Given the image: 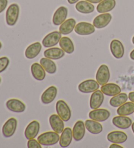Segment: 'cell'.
<instances>
[{"mask_svg":"<svg viewBox=\"0 0 134 148\" xmlns=\"http://www.w3.org/2000/svg\"><path fill=\"white\" fill-rule=\"evenodd\" d=\"M60 135L55 131L44 132L38 136L37 140L41 145L50 146L57 144L60 141Z\"/></svg>","mask_w":134,"mask_h":148,"instance_id":"cell-1","label":"cell"},{"mask_svg":"<svg viewBox=\"0 0 134 148\" xmlns=\"http://www.w3.org/2000/svg\"><path fill=\"white\" fill-rule=\"evenodd\" d=\"M20 14V7L17 3H12L6 11V20L7 24L9 26H13L17 24Z\"/></svg>","mask_w":134,"mask_h":148,"instance_id":"cell-2","label":"cell"},{"mask_svg":"<svg viewBox=\"0 0 134 148\" xmlns=\"http://www.w3.org/2000/svg\"><path fill=\"white\" fill-rule=\"evenodd\" d=\"M56 110L57 114L60 116L64 121H68L71 119V109L65 101L59 100L56 104Z\"/></svg>","mask_w":134,"mask_h":148,"instance_id":"cell-3","label":"cell"},{"mask_svg":"<svg viewBox=\"0 0 134 148\" xmlns=\"http://www.w3.org/2000/svg\"><path fill=\"white\" fill-rule=\"evenodd\" d=\"M61 38V34L60 32H52L44 37L42 40V45L45 48L53 47L58 44Z\"/></svg>","mask_w":134,"mask_h":148,"instance_id":"cell-4","label":"cell"},{"mask_svg":"<svg viewBox=\"0 0 134 148\" xmlns=\"http://www.w3.org/2000/svg\"><path fill=\"white\" fill-rule=\"evenodd\" d=\"M99 84L96 80L89 79V80H84L79 84L78 89L80 92L83 93H93L94 91L99 90Z\"/></svg>","mask_w":134,"mask_h":148,"instance_id":"cell-5","label":"cell"},{"mask_svg":"<svg viewBox=\"0 0 134 148\" xmlns=\"http://www.w3.org/2000/svg\"><path fill=\"white\" fill-rule=\"evenodd\" d=\"M90 119L97 121L98 122H103L107 120L111 116L110 112L107 109L97 108L94 109L88 114Z\"/></svg>","mask_w":134,"mask_h":148,"instance_id":"cell-6","label":"cell"},{"mask_svg":"<svg viewBox=\"0 0 134 148\" xmlns=\"http://www.w3.org/2000/svg\"><path fill=\"white\" fill-rule=\"evenodd\" d=\"M96 78L100 86L107 84L110 79V71L107 65L104 64L100 66L97 71Z\"/></svg>","mask_w":134,"mask_h":148,"instance_id":"cell-7","label":"cell"},{"mask_svg":"<svg viewBox=\"0 0 134 148\" xmlns=\"http://www.w3.org/2000/svg\"><path fill=\"white\" fill-rule=\"evenodd\" d=\"M18 121L15 117H11L4 123L2 127V133L6 138L13 136L17 128Z\"/></svg>","mask_w":134,"mask_h":148,"instance_id":"cell-8","label":"cell"},{"mask_svg":"<svg viewBox=\"0 0 134 148\" xmlns=\"http://www.w3.org/2000/svg\"><path fill=\"white\" fill-rule=\"evenodd\" d=\"M95 31L94 25L86 22L78 23L75 27V32L79 35H89L94 34Z\"/></svg>","mask_w":134,"mask_h":148,"instance_id":"cell-9","label":"cell"},{"mask_svg":"<svg viewBox=\"0 0 134 148\" xmlns=\"http://www.w3.org/2000/svg\"><path fill=\"white\" fill-rule=\"evenodd\" d=\"M58 94L57 88L54 86H50L43 93L41 100L44 104H50L55 101Z\"/></svg>","mask_w":134,"mask_h":148,"instance_id":"cell-10","label":"cell"},{"mask_svg":"<svg viewBox=\"0 0 134 148\" xmlns=\"http://www.w3.org/2000/svg\"><path fill=\"white\" fill-rule=\"evenodd\" d=\"M6 106L10 111L15 113H22L26 110V106L22 101L19 99H11L7 101Z\"/></svg>","mask_w":134,"mask_h":148,"instance_id":"cell-11","label":"cell"},{"mask_svg":"<svg viewBox=\"0 0 134 148\" xmlns=\"http://www.w3.org/2000/svg\"><path fill=\"white\" fill-rule=\"evenodd\" d=\"M110 50L113 56L117 59H121L124 55V47L122 42L118 39H114L111 42Z\"/></svg>","mask_w":134,"mask_h":148,"instance_id":"cell-12","label":"cell"},{"mask_svg":"<svg viewBox=\"0 0 134 148\" xmlns=\"http://www.w3.org/2000/svg\"><path fill=\"white\" fill-rule=\"evenodd\" d=\"M40 130V124L37 121L34 120L28 125L24 131V136L27 140H30L37 136Z\"/></svg>","mask_w":134,"mask_h":148,"instance_id":"cell-13","label":"cell"},{"mask_svg":"<svg viewBox=\"0 0 134 148\" xmlns=\"http://www.w3.org/2000/svg\"><path fill=\"white\" fill-rule=\"evenodd\" d=\"M68 14V10L66 7L61 6L56 10L52 17V23L55 25H60L65 22Z\"/></svg>","mask_w":134,"mask_h":148,"instance_id":"cell-14","label":"cell"},{"mask_svg":"<svg viewBox=\"0 0 134 148\" xmlns=\"http://www.w3.org/2000/svg\"><path fill=\"white\" fill-rule=\"evenodd\" d=\"M112 20L111 14L109 13H102L94 19L93 25L97 29H102L107 27Z\"/></svg>","mask_w":134,"mask_h":148,"instance_id":"cell-15","label":"cell"},{"mask_svg":"<svg viewBox=\"0 0 134 148\" xmlns=\"http://www.w3.org/2000/svg\"><path fill=\"white\" fill-rule=\"evenodd\" d=\"M49 123L54 131L61 134L64 129L63 119L58 114H52L49 117Z\"/></svg>","mask_w":134,"mask_h":148,"instance_id":"cell-16","label":"cell"},{"mask_svg":"<svg viewBox=\"0 0 134 148\" xmlns=\"http://www.w3.org/2000/svg\"><path fill=\"white\" fill-rule=\"evenodd\" d=\"M104 101V94L101 90L94 91L90 99V107L92 110L99 108Z\"/></svg>","mask_w":134,"mask_h":148,"instance_id":"cell-17","label":"cell"},{"mask_svg":"<svg viewBox=\"0 0 134 148\" xmlns=\"http://www.w3.org/2000/svg\"><path fill=\"white\" fill-rule=\"evenodd\" d=\"M112 122L115 127L120 129H127L132 125V120L130 117L119 115L113 117Z\"/></svg>","mask_w":134,"mask_h":148,"instance_id":"cell-18","label":"cell"},{"mask_svg":"<svg viewBox=\"0 0 134 148\" xmlns=\"http://www.w3.org/2000/svg\"><path fill=\"white\" fill-rule=\"evenodd\" d=\"M107 138L110 142L115 144H123L128 140V136L124 132L115 131L109 132L107 134Z\"/></svg>","mask_w":134,"mask_h":148,"instance_id":"cell-19","label":"cell"},{"mask_svg":"<svg viewBox=\"0 0 134 148\" xmlns=\"http://www.w3.org/2000/svg\"><path fill=\"white\" fill-rule=\"evenodd\" d=\"M85 127L84 123L81 120L77 121L74 125L73 128V139L77 142L81 141L85 135Z\"/></svg>","mask_w":134,"mask_h":148,"instance_id":"cell-20","label":"cell"},{"mask_svg":"<svg viewBox=\"0 0 134 148\" xmlns=\"http://www.w3.org/2000/svg\"><path fill=\"white\" fill-rule=\"evenodd\" d=\"M60 138V145L61 147H67L71 144L73 140V131L70 127H66L61 133Z\"/></svg>","mask_w":134,"mask_h":148,"instance_id":"cell-21","label":"cell"},{"mask_svg":"<svg viewBox=\"0 0 134 148\" xmlns=\"http://www.w3.org/2000/svg\"><path fill=\"white\" fill-rule=\"evenodd\" d=\"M42 46L39 42H36L28 46L25 51V56L28 59H33L37 57L41 52Z\"/></svg>","mask_w":134,"mask_h":148,"instance_id":"cell-22","label":"cell"},{"mask_svg":"<svg viewBox=\"0 0 134 148\" xmlns=\"http://www.w3.org/2000/svg\"><path fill=\"white\" fill-rule=\"evenodd\" d=\"M101 91L105 95L113 97L121 93V88L117 84L109 83L102 86Z\"/></svg>","mask_w":134,"mask_h":148,"instance_id":"cell-23","label":"cell"},{"mask_svg":"<svg viewBox=\"0 0 134 148\" xmlns=\"http://www.w3.org/2000/svg\"><path fill=\"white\" fill-rule=\"evenodd\" d=\"M65 56V52L61 48L51 47L50 48L45 50L44 56L45 58L52 60H57L62 58Z\"/></svg>","mask_w":134,"mask_h":148,"instance_id":"cell-24","label":"cell"},{"mask_svg":"<svg viewBox=\"0 0 134 148\" xmlns=\"http://www.w3.org/2000/svg\"><path fill=\"white\" fill-rule=\"evenodd\" d=\"M85 127L88 131L92 134H99L103 131V126L99 122L93 120V119H88L84 123Z\"/></svg>","mask_w":134,"mask_h":148,"instance_id":"cell-25","label":"cell"},{"mask_svg":"<svg viewBox=\"0 0 134 148\" xmlns=\"http://www.w3.org/2000/svg\"><path fill=\"white\" fill-rule=\"evenodd\" d=\"M31 72L33 77L38 81H42L46 77V71L41 64L37 63H33L31 66Z\"/></svg>","mask_w":134,"mask_h":148,"instance_id":"cell-26","label":"cell"},{"mask_svg":"<svg viewBox=\"0 0 134 148\" xmlns=\"http://www.w3.org/2000/svg\"><path fill=\"white\" fill-rule=\"evenodd\" d=\"M116 6L115 0H103L97 6V11L99 13H107L113 11Z\"/></svg>","mask_w":134,"mask_h":148,"instance_id":"cell-27","label":"cell"},{"mask_svg":"<svg viewBox=\"0 0 134 148\" xmlns=\"http://www.w3.org/2000/svg\"><path fill=\"white\" fill-rule=\"evenodd\" d=\"M76 25V20L74 18L66 20L60 25L59 32L62 35H68L73 31Z\"/></svg>","mask_w":134,"mask_h":148,"instance_id":"cell-28","label":"cell"},{"mask_svg":"<svg viewBox=\"0 0 134 148\" xmlns=\"http://www.w3.org/2000/svg\"><path fill=\"white\" fill-rule=\"evenodd\" d=\"M75 9L78 12L82 14H90L94 11L95 7L92 3L87 1H81L77 2Z\"/></svg>","mask_w":134,"mask_h":148,"instance_id":"cell-29","label":"cell"},{"mask_svg":"<svg viewBox=\"0 0 134 148\" xmlns=\"http://www.w3.org/2000/svg\"><path fill=\"white\" fill-rule=\"evenodd\" d=\"M40 64L44 68L46 72L50 75L55 74L57 71V67L56 63L53 62L52 60L47 58H41L40 60Z\"/></svg>","mask_w":134,"mask_h":148,"instance_id":"cell-30","label":"cell"},{"mask_svg":"<svg viewBox=\"0 0 134 148\" xmlns=\"http://www.w3.org/2000/svg\"><path fill=\"white\" fill-rule=\"evenodd\" d=\"M59 45H60V47L61 49L67 53L71 54V53H73L75 47L73 42L70 38L68 37H61L60 42H59Z\"/></svg>","mask_w":134,"mask_h":148,"instance_id":"cell-31","label":"cell"},{"mask_svg":"<svg viewBox=\"0 0 134 148\" xmlns=\"http://www.w3.org/2000/svg\"><path fill=\"white\" fill-rule=\"evenodd\" d=\"M128 99V96L125 93H120L117 95L113 96V97L110 99L109 104L110 105L115 107V108H117L123 104L126 103Z\"/></svg>","mask_w":134,"mask_h":148,"instance_id":"cell-32","label":"cell"},{"mask_svg":"<svg viewBox=\"0 0 134 148\" xmlns=\"http://www.w3.org/2000/svg\"><path fill=\"white\" fill-rule=\"evenodd\" d=\"M117 113L119 116H130L134 113V103L132 102H126L118 107Z\"/></svg>","mask_w":134,"mask_h":148,"instance_id":"cell-33","label":"cell"},{"mask_svg":"<svg viewBox=\"0 0 134 148\" xmlns=\"http://www.w3.org/2000/svg\"><path fill=\"white\" fill-rule=\"evenodd\" d=\"M10 61L7 57L0 58V73L6 71L9 65Z\"/></svg>","mask_w":134,"mask_h":148,"instance_id":"cell-34","label":"cell"},{"mask_svg":"<svg viewBox=\"0 0 134 148\" xmlns=\"http://www.w3.org/2000/svg\"><path fill=\"white\" fill-rule=\"evenodd\" d=\"M28 148H41V144L34 138L28 140Z\"/></svg>","mask_w":134,"mask_h":148,"instance_id":"cell-35","label":"cell"},{"mask_svg":"<svg viewBox=\"0 0 134 148\" xmlns=\"http://www.w3.org/2000/svg\"><path fill=\"white\" fill-rule=\"evenodd\" d=\"M8 4V0H0V13L5 11Z\"/></svg>","mask_w":134,"mask_h":148,"instance_id":"cell-36","label":"cell"},{"mask_svg":"<svg viewBox=\"0 0 134 148\" xmlns=\"http://www.w3.org/2000/svg\"><path fill=\"white\" fill-rule=\"evenodd\" d=\"M128 99H130V101L132 103H134V91L133 92H130L128 95Z\"/></svg>","mask_w":134,"mask_h":148,"instance_id":"cell-37","label":"cell"},{"mask_svg":"<svg viewBox=\"0 0 134 148\" xmlns=\"http://www.w3.org/2000/svg\"><path fill=\"white\" fill-rule=\"evenodd\" d=\"M110 148H123L122 146H121V145H118V144H115V143H113V144H111L109 146Z\"/></svg>","mask_w":134,"mask_h":148,"instance_id":"cell-38","label":"cell"},{"mask_svg":"<svg viewBox=\"0 0 134 148\" xmlns=\"http://www.w3.org/2000/svg\"><path fill=\"white\" fill-rule=\"evenodd\" d=\"M85 1H87L90 2V3H94V4H96V3H99L101 2L103 0H85Z\"/></svg>","mask_w":134,"mask_h":148,"instance_id":"cell-39","label":"cell"},{"mask_svg":"<svg viewBox=\"0 0 134 148\" xmlns=\"http://www.w3.org/2000/svg\"><path fill=\"white\" fill-rule=\"evenodd\" d=\"M79 1V0H68V2L71 5H73L75 3H77Z\"/></svg>","mask_w":134,"mask_h":148,"instance_id":"cell-40","label":"cell"},{"mask_svg":"<svg viewBox=\"0 0 134 148\" xmlns=\"http://www.w3.org/2000/svg\"><path fill=\"white\" fill-rule=\"evenodd\" d=\"M130 57L132 60H134V49L131 51L130 54Z\"/></svg>","mask_w":134,"mask_h":148,"instance_id":"cell-41","label":"cell"},{"mask_svg":"<svg viewBox=\"0 0 134 148\" xmlns=\"http://www.w3.org/2000/svg\"><path fill=\"white\" fill-rule=\"evenodd\" d=\"M131 129H132V131L134 134V123H133L132 125H131Z\"/></svg>","mask_w":134,"mask_h":148,"instance_id":"cell-42","label":"cell"},{"mask_svg":"<svg viewBox=\"0 0 134 148\" xmlns=\"http://www.w3.org/2000/svg\"><path fill=\"white\" fill-rule=\"evenodd\" d=\"M1 48H2V43L0 42V50L1 49Z\"/></svg>","mask_w":134,"mask_h":148,"instance_id":"cell-43","label":"cell"},{"mask_svg":"<svg viewBox=\"0 0 134 148\" xmlns=\"http://www.w3.org/2000/svg\"><path fill=\"white\" fill-rule=\"evenodd\" d=\"M132 42H133V44L134 45V36L132 38Z\"/></svg>","mask_w":134,"mask_h":148,"instance_id":"cell-44","label":"cell"},{"mask_svg":"<svg viewBox=\"0 0 134 148\" xmlns=\"http://www.w3.org/2000/svg\"><path fill=\"white\" fill-rule=\"evenodd\" d=\"M1 78H0V84H1Z\"/></svg>","mask_w":134,"mask_h":148,"instance_id":"cell-45","label":"cell"}]
</instances>
